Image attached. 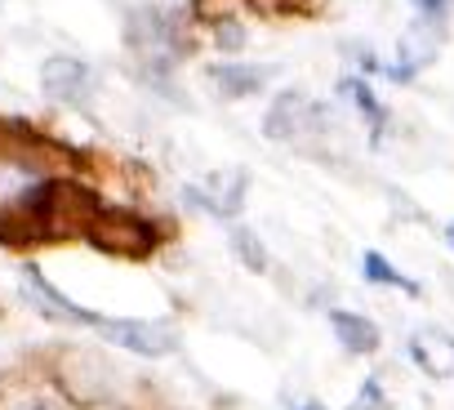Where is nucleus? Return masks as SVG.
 Returning a JSON list of instances; mask_svg holds the SVG:
<instances>
[{"label":"nucleus","instance_id":"1","mask_svg":"<svg viewBox=\"0 0 454 410\" xmlns=\"http://www.w3.org/2000/svg\"><path fill=\"white\" fill-rule=\"evenodd\" d=\"M321 130H325V112L299 90L277 94L263 116V134L277 143H308V134H321Z\"/></svg>","mask_w":454,"mask_h":410},{"label":"nucleus","instance_id":"2","mask_svg":"<svg viewBox=\"0 0 454 410\" xmlns=\"http://www.w3.org/2000/svg\"><path fill=\"white\" fill-rule=\"evenodd\" d=\"M98 335L134 357H169L178 352V330L165 321H147V317H107L98 326Z\"/></svg>","mask_w":454,"mask_h":410},{"label":"nucleus","instance_id":"3","mask_svg":"<svg viewBox=\"0 0 454 410\" xmlns=\"http://www.w3.org/2000/svg\"><path fill=\"white\" fill-rule=\"evenodd\" d=\"M246 187H250V174L246 170H214L200 183H192L183 196L196 205V210H205L209 219L232 224L246 210Z\"/></svg>","mask_w":454,"mask_h":410},{"label":"nucleus","instance_id":"4","mask_svg":"<svg viewBox=\"0 0 454 410\" xmlns=\"http://www.w3.org/2000/svg\"><path fill=\"white\" fill-rule=\"evenodd\" d=\"M23 290H27V299L45 312V317H54V321H67V326H90V330H98L107 317H98V312H90V308H81V304H72L41 268H23Z\"/></svg>","mask_w":454,"mask_h":410},{"label":"nucleus","instance_id":"5","mask_svg":"<svg viewBox=\"0 0 454 410\" xmlns=\"http://www.w3.org/2000/svg\"><path fill=\"white\" fill-rule=\"evenodd\" d=\"M405 352L419 375L427 379H454V335L441 326H419L405 339Z\"/></svg>","mask_w":454,"mask_h":410},{"label":"nucleus","instance_id":"6","mask_svg":"<svg viewBox=\"0 0 454 410\" xmlns=\"http://www.w3.org/2000/svg\"><path fill=\"white\" fill-rule=\"evenodd\" d=\"M41 90H45L54 103L76 107V103L90 99V90H94V72H90L81 59L54 54V59H45V67H41Z\"/></svg>","mask_w":454,"mask_h":410},{"label":"nucleus","instance_id":"7","mask_svg":"<svg viewBox=\"0 0 454 410\" xmlns=\"http://www.w3.org/2000/svg\"><path fill=\"white\" fill-rule=\"evenodd\" d=\"M330 330L343 343V352H352V357H374L383 343V330L365 312H352V308H330Z\"/></svg>","mask_w":454,"mask_h":410},{"label":"nucleus","instance_id":"8","mask_svg":"<svg viewBox=\"0 0 454 410\" xmlns=\"http://www.w3.org/2000/svg\"><path fill=\"white\" fill-rule=\"evenodd\" d=\"M209 81H214V90H218L223 99H250V94H259V90L272 81V67L227 59V63H214V67H209Z\"/></svg>","mask_w":454,"mask_h":410},{"label":"nucleus","instance_id":"9","mask_svg":"<svg viewBox=\"0 0 454 410\" xmlns=\"http://www.w3.org/2000/svg\"><path fill=\"white\" fill-rule=\"evenodd\" d=\"M339 94H343V99H348V103L361 112V121L370 125V138L379 143V138L387 134V107L379 103V94L370 90V81H361V76H348V81L339 85Z\"/></svg>","mask_w":454,"mask_h":410},{"label":"nucleus","instance_id":"10","mask_svg":"<svg viewBox=\"0 0 454 410\" xmlns=\"http://www.w3.org/2000/svg\"><path fill=\"white\" fill-rule=\"evenodd\" d=\"M361 277L370 281V286H383V290H401V295H410V299H419L423 295V286L414 281V277H405L387 255H379V250H365L361 255Z\"/></svg>","mask_w":454,"mask_h":410},{"label":"nucleus","instance_id":"11","mask_svg":"<svg viewBox=\"0 0 454 410\" xmlns=\"http://www.w3.org/2000/svg\"><path fill=\"white\" fill-rule=\"evenodd\" d=\"M227 246H232V255L246 264V272H268L272 268V255L263 246V237L246 224H232V237H227Z\"/></svg>","mask_w":454,"mask_h":410},{"label":"nucleus","instance_id":"12","mask_svg":"<svg viewBox=\"0 0 454 410\" xmlns=\"http://www.w3.org/2000/svg\"><path fill=\"white\" fill-rule=\"evenodd\" d=\"M348 410H392V401H387V388H383V379H379V375L361 379V392H356V401H352Z\"/></svg>","mask_w":454,"mask_h":410},{"label":"nucleus","instance_id":"13","mask_svg":"<svg viewBox=\"0 0 454 410\" xmlns=\"http://www.w3.org/2000/svg\"><path fill=\"white\" fill-rule=\"evenodd\" d=\"M410 5H414L423 19H436V23H441V19H445V10H450V0H410Z\"/></svg>","mask_w":454,"mask_h":410},{"label":"nucleus","instance_id":"14","mask_svg":"<svg viewBox=\"0 0 454 410\" xmlns=\"http://www.w3.org/2000/svg\"><path fill=\"white\" fill-rule=\"evenodd\" d=\"M241 41H246L241 28H232V23H223V28H218V45H223V50H241Z\"/></svg>","mask_w":454,"mask_h":410},{"label":"nucleus","instance_id":"15","mask_svg":"<svg viewBox=\"0 0 454 410\" xmlns=\"http://www.w3.org/2000/svg\"><path fill=\"white\" fill-rule=\"evenodd\" d=\"M294 410H325V406H321V401H312V397H308V401H299V406H294Z\"/></svg>","mask_w":454,"mask_h":410},{"label":"nucleus","instance_id":"16","mask_svg":"<svg viewBox=\"0 0 454 410\" xmlns=\"http://www.w3.org/2000/svg\"><path fill=\"white\" fill-rule=\"evenodd\" d=\"M27 410H59V406H50V401H36V406H27Z\"/></svg>","mask_w":454,"mask_h":410},{"label":"nucleus","instance_id":"17","mask_svg":"<svg viewBox=\"0 0 454 410\" xmlns=\"http://www.w3.org/2000/svg\"><path fill=\"white\" fill-rule=\"evenodd\" d=\"M450 246H454V224H450Z\"/></svg>","mask_w":454,"mask_h":410}]
</instances>
